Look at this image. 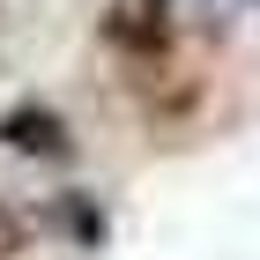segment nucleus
Masks as SVG:
<instances>
[{
    "label": "nucleus",
    "mask_w": 260,
    "mask_h": 260,
    "mask_svg": "<svg viewBox=\"0 0 260 260\" xmlns=\"http://www.w3.org/2000/svg\"><path fill=\"white\" fill-rule=\"evenodd\" d=\"M104 45H119L134 60H156L164 45H171V8H164V0H119V8L104 15Z\"/></svg>",
    "instance_id": "f257e3e1"
},
{
    "label": "nucleus",
    "mask_w": 260,
    "mask_h": 260,
    "mask_svg": "<svg viewBox=\"0 0 260 260\" xmlns=\"http://www.w3.org/2000/svg\"><path fill=\"white\" fill-rule=\"evenodd\" d=\"M0 134H8V149H22V156H75L67 119L52 112V104H15V112L0 119Z\"/></svg>",
    "instance_id": "f03ea898"
}]
</instances>
